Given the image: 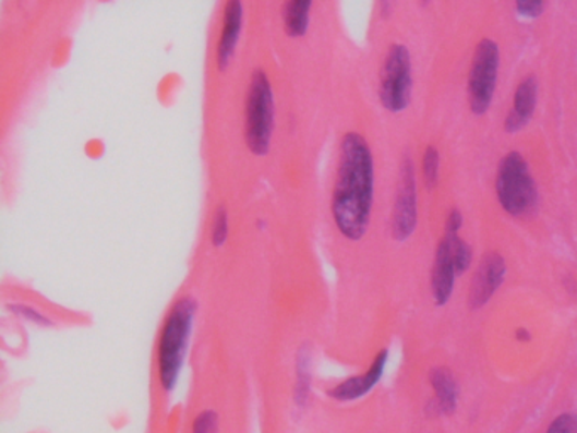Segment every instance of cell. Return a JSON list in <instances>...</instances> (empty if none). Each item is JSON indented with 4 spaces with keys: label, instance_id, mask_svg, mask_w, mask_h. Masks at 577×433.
Masks as SVG:
<instances>
[{
    "label": "cell",
    "instance_id": "obj_9",
    "mask_svg": "<svg viewBox=\"0 0 577 433\" xmlns=\"http://www.w3.org/2000/svg\"><path fill=\"white\" fill-rule=\"evenodd\" d=\"M505 273V260L498 253H490L483 257L472 279L471 293H469V303L472 309H480L490 302V298L502 285Z\"/></svg>",
    "mask_w": 577,
    "mask_h": 433
},
{
    "label": "cell",
    "instance_id": "obj_20",
    "mask_svg": "<svg viewBox=\"0 0 577 433\" xmlns=\"http://www.w3.org/2000/svg\"><path fill=\"white\" fill-rule=\"evenodd\" d=\"M545 433H577V417L561 414L551 423Z\"/></svg>",
    "mask_w": 577,
    "mask_h": 433
},
{
    "label": "cell",
    "instance_id": "obj_12",
    "mask_svg": "<svg viewBox=\"0 0 577 433\" xmlns=\"http://www.w3.org/2000/svg\"><path fill=\"white\" fill-rule=\"evenodd\" d=\"M537 92H539V83H537L536 76H527L518 85L517 92H515L514 109L508 113L505 121L506 132L514 134V132H518L529 124L533 112H536Z\"/></svg>",
    "mask_w": 577,
    "mask_h": 433
},
{
    "label": "cell",
    "instance_id": "obj_14",
    "mask_svg": "<svg viewBox=\"0 0 577 433\" xmlns=\"http://www.w3.org/2000/svg\"><path fill=\"white\" fill-rule=\"evenodd\" d=\"M429 381L434 388L438 410L445 414L453 413L457 405V383L450 371L445 368H434L429 374Z\"/></svg>",
    "mask_w": 577,
    "mask_h": 433
},
{
    "label": "cell",
    "instance_id": "obj_13",
    "mask_svg": "<svg viewBox=\"0 0 577 433\" xmlns=\"http://www.w3.org/2000/svg\"><path fill=\"white\" fill-rule=\"evenodd\" d=\"M312 8L313 4L310 0H291V2L281 5L284 29L290 38L299 39L306 35Z\"/></svg>",
    "mask_w": 577,
    "mask_h": 433
},
{
    "label": "cell",
    "instance_id": "obj_2",
    "mask_svg": "<svg viewBox=\"0 0 577 433\" xmlns=\"http://www.w3.org/2000/svg\"><path fill=\"white\" fill-rule=\"evenodd\" d=\"M196 309L199 303L195 298L185 294L171 305L167 318L163 322L158 352H156V371H158L159 386L168 395L177 388L181 370L185 364Z\"/></svg>",
    "mask_w": 577,
    "mask_h": 433
},
{
    "label": "cell",
    "instance_id": "obj_18",
    "mask_svg": "<svg viewBox=\"0 0 577 433\" xmlns=\"http://www.w3.org/2000/svg\"><path fill=\"white\" fill-rule=\"evenodd\" d=\"M192 433H219V413L214 410H205L196 414Z\"/></svg>",
    "mask_w": 577,
    "mask_h": 433
},
{
    "label": "cell",
    "instance_id": "obj_3",
    "mask_svg": "<svg viewBox=\"0 0 577 433\" xmlns=\"http://www.w3.org/2000/svg\"><path fill=\"white\" fill-rule=\"evenodd\" d=\"M275 92L272 80L263 69L251 75L245 98V144L254 156H266L272 149L275 132Z\"/></svg>",
    "mask_w": 577,
    "mask_h": 433
},
{
    "label": "cell",
    "instance_id": "obj_11",
    "mask_svg": "<svg viewBox=\"0 0 577 433\" xmlns=\"http://www.w3.org/2000/svg\"><path fill=\"white\" fill-rule=\"evenodd\" d=\"M456 276L450 241L447 236H444L442 241L438 242L434 269H432V291H434L435 303L437 305H445V303L449 302Z\"/></svg>",
    "mask_w": 577,
    "mask_h": 433
},
{
    "label": "cell",
    "instance_id": "obj_7",
    "mask_svg": "<svg viewBox=\"0 0 577 433\" xmlns=\"http://www.w3.org/2000/svg\"><path fill=\"white\" fill-rule=\"evenodd\" d=\"M417 227V187L416 170L410 159H405L401 166L400 185H398L397 202L393 211L392 232L395 241H407Z\"/></svg>",
    "mask_w": 577,
    "mask_h": 433
},
{
    "label": "cell",
    "instance_id": "obj_16",
    "mask_svg": "<svg viewBox=\"0 0 577 433\" xmlns=\"http://www.w3.org/2000/svg\"><path fill=\"white\" fill-rule=\"evenodd\" d=\"M229 238V214L227 208L220 205L212 220L211 241L214 248H223Z\"/></svg>",
    "mask_w": 577,
    "mask_h": 433
},
{
    "label": "cell",
    "instance_id": "obj_17",
    "mask_svg": "<svg viewBox=\"0 0 577 433\" xmlns=\"http://www.w3.org/2000/svg\"><path fill=\"white\" fill-rule=\"evenodd\" d=\"M437 149L434 146H426L423 153V180H425L426 189L432 190L437 187L438 181V166H441Z\"/></svg>",
    "mask_w": 577,
    "mask_h": 433
},
{
    "label": "cell",
    "instance_id": "obj_15",
    "mask_svg": "<svg viewBox=\"0 0 577 433\" xmlns=\"http://www.w3.org/2000/svg\"><path fill=\"white\" fill-rule=\"evenodd\" d=\"M310 358L306 352L300 351L297 358V389H294V398L297 404L305 405L310 392Z\"/></svg>",
    "mask_w": 577,
    "mask_h": 433
},
{
    "label": "cell",
    "instance_id": "obj_1",
    "mask_svg": "<svg viewBox=\"0 0 577 433\" xmlns=\"http://www.w3.org/2000/svg\"><path fill=\"white\" fill-rule=\"evenodd\" d=\"M374 199V159L359 132L344 134L333 192V219L348 241H361L371 222Z\"/></svg>",
    "mask_w": 577,
    "mask_h": 433
},
{
    "label": "cell",
    "instance_id": "obj_5",
    "mask_svg": "<svg viewBox=\"0 0 577 433\" xmlns=\"http://www.w3.org/2000/svg\"><path fill=\"white\" fill-rule=\"evenodd\" d=\"M411 60L404 45H393L383 63L380 100L388 112L407 109L411 98Z\"/></svg>",
    "mask_w": 577,
    "mask_h": 433
},
{
    "label": "cell",
    "instance_id": "obj_8",
    "mask_svg": "<svg viewBox=\"0 0 577 433\" xmlns=\"http://www.w3.org/2000/svg\"><path fill=\"white\" fill-rule=\"evenodd\" d=\"M223 31L216 49V63L219 72H227L235 60L239 38H241L242 23H244V5L239 0H229L224 5Z\"/></svg>",
    "mask_w": 577,
    "mask_h": 433
},
{
    "label": "cell",
    "instance_id": "obj_22",
    "mask_svg": "<svg viewBox=\"0 0 577 433\" xmlns=\"http://www.w3.org/2000/svg\"><path fill=\"white\" fill-rule=\"evenodd\" d=\"M517 337H518V340H529L530 339V336L529 334H527V330H525V328H518Z\"/></svg>",
    "mask_w": 577,
    "mask_h": 433
},
{
    "label": "cell",
    "instance_id": "obj_21",
    "mask_svg": "<svg viewBox=\"0 0 577 433\" xmlns=\"http://www.w3.org/2000/svg\"><path fill=\"white\" fill-rule=\"evenodd\" d=\"M517 12L525 17H539L543 12V2L540 0H520L517 2Z\"/></svg>",
    "mask_w": 577,
    "mask_h": 433
},
{
    "label": "cell",
    "instance_id": "obj_6",
    "mask_svg": "<svg viewBox=\"0 0 577 433\" xmlns=\"http://www.w3.org/2000/svg\"><path fill=\"white\" fill-rule=\"evenodd\" d=\"M500 49L491 39H483L476 46L469 73V106L478 116L490 109L498 80Z\"/></svg>",
    "mask_w": 577,
    "mask_h": 433
},
{
    "label": "cell",
    "instance_id": "obj_4",
    "mask_svg": "<svg viewBox=\"0 0 577 433\" xmlns=\"http://www.w3.org/2000/svg\"><path fill=\"white\" fill-rule=\"evenodd\" d=\"M496 195L502 207L515 217L527 215L536 207V181L520 153H508L500 163Z\"/></svg>",
    "mask_w": 577,
    "mask_h": 433
},
{
    "label": "cell",
    "instance_id": "obj_19",
    "mask_svg": "<svg viewBox=\"0 0 577 433\" xmlns=\"http://www.w3.org/2000/svg\"><path fill=\"white\" fill-rule=\"evenodd\" d=\"M9 310H12V313H15V315L23 316V318H26L27 322H33V324L36 325H43V327H51V321H49L48 316H46L45 313L33 309V306L17 305V303H14V305H9Z\"/></svg>",
    "mask_w": 577,
    "mask_h": 433
},
{
    "label": "cell",
    "instance_id": "obj_10",
    "mask_svg": "<svg viewBox=\"0 0 577 433\" xmlns=\"http://www.w3.org/2000/svg\"><path fill=\"white\" fill-rule=\"evenodd\" d=\"M386 361H388V351L383 349V351L377 352L373 364L370 365V370L366 373L342 381L339 385L334 386L333 389H328V396L337 399V401H354V399L368 395L382 380Z\"/></svg>",
    "mask_w": 577,
    "mask_h": 433
}]
</instances>
